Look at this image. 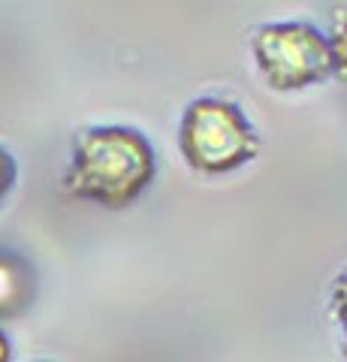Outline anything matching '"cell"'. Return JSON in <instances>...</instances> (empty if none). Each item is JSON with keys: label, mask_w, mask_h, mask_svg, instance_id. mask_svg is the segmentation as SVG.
Wrapping results in <instances>:
<instances>
[{"label": "cell", "mask_w": 347, "mask_h": 362, "mask_svg": "<svg viewBox=\"0 0 347 362\" xmlns=\"http://www.w3.org/2000/svg\"><path fill=\"white\" fill-rule=\"evenodd\" d=\"M158 173L151 142L139 130L106 124L79 133L70 169L64 175L66 194L103 209L133 206Z\"/></svg>", "instance_id": "1"}, {"label": "cell", "mask_w": 347, "mask_h": 362, "mask_svg": "<svg viewBox=\"0 0 347 362\" xmlns=\"http://www.w3.org/2000/svg\"><path fill=\"white\" fill-rule=\"evenodd\" d=\"M178 148L196 173L227 175L254 160L260 136L233 100L196 97L182 115Z\"/></svg>", "instance_id": "2"}, {"label": "cell", "mask_w": 347, "mask_h": 362, "mask_svg": "<svg viewBox=\"0 0 347 362\" xmlns=\"http://www.w3.org/2000/svg\"><path fill=\"white\" fill-rule=\"evenodd\" d=\"M251 54L272 90H302L335 73L329 37L308 21H272L254 30Z\"/></svg>", "instance_id": "3"}, {"label": "cell", "mask_w": 347, "mask_h": 362, "mask_svg": "<svg viewBox=\"0 0 347 362\" xmlns=\"http://www.w3.org/2000/svg\"><path fill=\"white\" fill-rule=\"evenodd\" d=\"M28 278H21L18 263L9 257H0V314H16L25 305Z\"/></svg>", "instance_id": "4"}, {"label": "cell", "mask_w": 347, "mask_h": 362, "mask_svg": "<svg viewBox=\"0 0 347 362\" xmlns=\"http://www.w3.org/2000/svg\"><path fill=\"white\" fill-rule=\"evenodd\" d=\"M329 308H332L335 323L341 326V356L347 362V272H341L335 278L332 293H329Z\"/></svg>", "instance_id": "5"}, {"label": "cell", "mask_w": 347, "mask_h": 362, "mask_svg": "<svg viewBox=\"0 0 347 362\" xmlns=\"http://www.w3.org/2000/svg\"><path fill=\"white\" fill-rule=\"evenodd\" d=\"M332 45V61H335V73L347 76V21L335 28V33L329 37Z\"/></svg>", "instance_id": "6"}, {"label": "cell", "mask_w": 347, "mask_h": 362, "mask_svg": "<svg viewBox=\"0 0 347 362\" xmlns=\"http://www.w3.org/2000/svg\"><path fill=\"white\" fill-rule=\"evenodd\" d=\"M16 173H18V166H16V160H13V154H9L4 145H0V202H4L6 194L13 190Z\"/></svg>", "instance_id": "7"}, {"label": "cell", "mask_w": 347, "mask_h": 362, "mask_svg": "<svg viewBox=\"0 0 347 362\" xmlns=\"http://www.w3.org/2000/svg\"><path fill=\"white\" fill-rule=\"evenodd\" d=\"M0 362H13V341L4 329H0Z\"/></svg>", "instance_id": "8"}]
</instances>
